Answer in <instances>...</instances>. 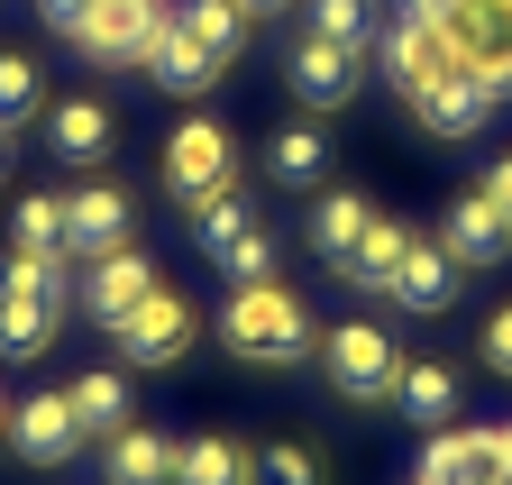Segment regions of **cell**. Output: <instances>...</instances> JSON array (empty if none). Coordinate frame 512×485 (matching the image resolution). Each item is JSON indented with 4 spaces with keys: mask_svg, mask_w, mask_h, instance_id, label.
I'll list each match as a JSON object with an SVG mask.
<instances>
[{
    "mask_svg": "<svg viewBox=\"0 0 512 485\" xmlns=\"http://www.w3.org/2000/svg\"><path fill=\"white\" fill-rule=\"evenodd\" d=\"M220 339H229V357H247V367H293V357H311L320 348V330H311V302L293 293V284H229V302H220Z\"/></svg>",
    "mask_w": 512,
    "mask_h": 485,
    "instance_id": "1",
    "label": "cell"
},
{
    "mask_svg": "<svg viewBox=\"0 0 512 485\" xmlns=\"http://www.w3.org/2000/svg\"><path fill=\"white\" fill-rule=\"evenodd\" d=\"M320 376H330L339 403H394L403 339L384 321H339V330H320Z\"/></svg>",
    "mask_w": 512,
    "mask_h": 485,
    "instance_id": "2",
    "label": "cell"
},
{
    "mask_svg": "<svg viewBox=\"0 0 512 485\" xmlns=\"http://www.w3.org/2000/svg\"><path fill=\"white\" fill-rule=\"evenodd\" d=\"M192 211V238L211 248V266L229 275V284H266L275 275V229L247 211V193L229 184V193H202V202H183Z\"/></svg>",
    "mask_w": 512,
    "mask_h": 485,
    "instance_id": "3",
    "label": "cell"
},
{
    "mask_svg": "<svg viewBox=\"0 0 512 485\" xmlns=\"http://www.w3.org/2000/svg\"><path fill=\"white\" fill-rule=\"evenodd\" d=\"M439 37L458 55V74H476L494 101H512V0H448Z\"/></svg>",
    "mask_w": 512,
    "mask_h": 485,
    "instance_id": "4",
    "label": "cell"
},
{
    "mask_svg": "<svg viewBox=\"0 0 512 485\" xmlns=\"http://www.w3.org/2000/svg\"><path fill=\"white\" fill-rule=\"evenodd\" d=\"M156 174H165V193H174V202L229 193V184H238V138L220 129V119H183V129L165 138V156H156Z\"/></svg>",
    "mask_w": 512,
    "mask_h": 485,
    "instance_id": "5",
    "label": "cell"
},
{
    "mask_svg": "<svg viewBox=\"0 0 512 485\" xmlns=\"http://www.w3.org/2000/svg\"><path fill=\"white\" fill-rule=\"evenodd\" d=\"M165 10H174V0H92L83 28L64 37V46H74L83 65H147V46H156Z\"/></svg>",
    "mask_w": 512,
    "mask_h": 485,
    "instance_id": "6",
    "label": "cell"
},
{
    "mask_svg": "<svg viewBox=\"0 0 512 485\" xmlns=\"http://www.w3.org/2000/svg\"><path fill=\"white\" fill-rule=\"evenodd\" d=\"M110 339H119V367H183V348L202 339V312H192L174 284H156V293H147Z\"/></svg>",
    "mask_w": 512,
    "mask_h": 485,
    "instance_id": "7",
    "label": "cell"
},
{
    "mask_svg": "<svg viewBox=\"0 0 512 485\" xmlns=\"http://www.w3.org/2000/svg\"><path fill=\"white\" fill-rule=\"evenodd\" d=\"M284 83H293L302 110H348L357 83H366V55L330 46V37H302V46H284Z\"/></svg>",
    "mask_w": 512,
    "mask_h": 485,
    "instance_id": "8",
    "label": "cell"
},
{
    "mask_svg": "<svg viewBox=\"0 0 512 485\" xmlns=\"http://www.w3.org/2000/svg\"><path fill=\"white\" fill-rule=\"evenodd\" d=\"M156 284H165V275H156L138 248H110V257H92V266H83V284H74V312H83V321H101V330H119V321H128V312H138V302L156 293Z\"/></svg>",
    "mask_w": 512,
    "mask_h": 485,
    "instance_id": "9",
    "label": "cell"
},
{
    "mask_svg": "<svg viewBox=\"0 0 512 485\" xmlns=\"http://www.w3.org/2000/svg\"><path fill=\"white\" fill-rule=\"evenodd\" d=\"M375 65H384V83H394L403 101H421L439 74H458V55H448V37L421 28V19H384L375 28Z\"/></svg>",
    "mask_w": 512,
    "mask_h": 485,
    "instance_id": "10",
    "label": "cell"
},
{
    "mask_svg": "<svg viewBox=\"0 0 512 485\" xmlns=\"http://www.w3.org/2000/svg\"><path fill=\"white\" fill-rule=\"evenodd\" d=\"M220 74H229V55H220V46H202V37H192V28L165 10V28H156V46H147V83H156V92H174V101H202Z\"/></svg>",
    "mask_w": 512,
    "mask_h": 485,
    "instance_id": "11",
    "label": "cell"
},
{
    "mask_svg": "<svg viewBox=\"0 0 512 485\" xmlns=\"http://www.w3.org/2000/svg\"><path fill=\"white\" fill-rule=\"evenodd\" d=\"M128 220H138V202H128V184H83V193H64V248H74L83 266L92 257H110V248H128Z\"/></svg>",
    "mask_w": 512,
    "mask_h": 485,
    "instance_id": "12",
    "label": "cell"
},
{
    "mask_svg": "<svg viewBox=\"0 0 512 485\" xmlns=\"http://www.w3.org/2000/svg\"><path fill=\"white\" fill-rule=\"evenodd\" d=\"M458 257L439 248V238H412L403 248V266H394V284H384V302H394V312H412V321H439L448 302H458Z\"/></svg>",
    "mask_w": 512,
    "mask_h": 485,
    "instance_id": "13",
    "label": "cell"
},
{
    "mask_svg": "<svg viewBox=\"0 0 512 485\" xmlns=\"http://www.w3.org/2000/svg\"><path fill=\"white\" fill-rule=\"evenodd\" d=\"M10 449L28 458V467H64L83 449V421H74V394H28V403H10Z\"/></svg>",
    "mask_w": 512,
    "mask_h": 485,
    "instance_id": "14",
    "label": "cell"
},
{
    "mask_svg": "<svg viewBox=\"0 0 512 485\" xmlns=\"http://www.w3.org/2000/svg\"><path fill=\"white\" fill-rule=\"evenodd\" d=\"M64 312H74V293H28V284H0V357L10 367H28V357L55 348Z\"/></svg>",
    "mask_w": 512,
    "mask_h": 485,
    "instance_id": "15",
    "label": "cell"
},
{
    "mask_svg": "<svg viewBox=\"0 0 512 485\" xmlns=\"http://www.w3.org/2000/svg\"><path fill=\"white\" fill-rule=\"evenodd\" d=\"M421 485H503V458H494V431H430L421 449Z\"/></svg>",
    "mask_w": 512,
    "mask_h": 485,
    "instance_id": "16",
    "label": "cell"
},
{
    "mask_svg": "<svg viewBox=\"0 0 512 485\" xmlns=\"http://www.w3.org/2000/svg\"><path fill=\"white\" fill-rule=\"evenodd\" d=\"M412 119H421L430 138H448V147H458V138H476L485 119H494V92H485L476 74H439V83L412 101Z\"/></svg>",
    "mask_w": 512,
    "mask_h": 485,
    "instance_id": "17",
    "label": "cell"
},
{
    "mask_svg": "<svg viewBox=\"0 0 512 485\" xmlns=\"http://www.w3.org/2000/svg\"><path fill=\"white\" fill-rule=\"evenodd\" d=\"M46 147H55L64 165H101V156L119 147V119H110V101H92V92L55 101V110H46Z\"/></svg>",
    "mask_w": 512,
    "mask_h": 485,
    "instance_id": "18",
    "label": "cell"
},
{
    "mask_svg": "<svg viewBox=\"0 0 512 485\" xmlns=\"http://www.w3.org/2000/svg\"><path fill=\"white\" fill-rule=\"evenodd\" d=\"M439 248L458 257V266H503V257H512V220H503L485 193H458V202H448V229H439Z\"/></svg>",
    "mask_w": 512,
    "mask_h": 485,
    "instance_id": "19",
    "label": "cell"
},
{
    "mask_svg": "<svg viewBox=\"0 0 512 485\" xmlns=\"http://www.w3.org/2000/svg\"><path fill=\"white\" fill-rule=\"evenodd\" d=\"M458 367H448V357H403V376H394V412L403 421H421V431H448V421H458Z\"/></svg>",
    "mask_w": 512,
    "mask_h": 485,
    "instance_id": "20",
    "label": "cell"
},
{
    "mask_svg": "<svg viewBox=\"0 0 512 485\" xmlns=\"http://www.w3.org/2000/svg\"><path fill=\"white\" fill-rule=\"evenodd\" d=\"M266 184H284V193H320L330 184V138H320L311 119H293V129L266 138Z\"/></svg>",
    "mask_w": 512,
    "mask_h": 485,
    "instance_id": "21",
    "label": "cell"
},
{
    "mask_svg": "<svg viewBox=\"0 0 512 485\" xmlns=\"http://www.w3.org/2000/svg\"><path fill=\"white\" fill-rule=\"evenodd\" d=\"M174 485H256V449L202 431V440H174Z\"/></svg>",
    "mask_w": 512,
    "mask_h": 485,
    "instance_id": "22",
    "label": "cell"
},
{
    "mask_svg": "<svg viewBox=\"0 0 512 485\" xmlns=\"http://www.w3.org/2000/svg\"><path fill=\"white\" fill-rule=\"evenodd\" d=\"M101 467H110V485H174V440H156V431H110L101 440Z\"/></svg>",
    "mask_w": 512,
    "mask_h": 485,
    "instance_id": "23",
    "label": "cell"
},
{
    "mask_svg": "<svg viewBox=\"0 0 512 485\" xmlns=\"http://www.w3.org/2000/svg\"><path fill=\"white\" fill-rule=\"evenodd\" d=\"M375 229V202L366 193H320L311 202V257H330V266H348V248Z\"/></svg>",
    "mask_w": 512,
    "mask_h": 485,
    "instance_id": "24",
    "label": "cell"
},
{
    "mask_svg": "<svg viewBox=\"0 0 512 485\" xmlns=\"http://www.w3.org/2000/svg\"><path fill=\"white\" fill-rule=\"evenodd\" d=\"M403 248H412V229L375 211V229L348 248V266H330V275H339V284H366V293H384V284H394V266H403Z\"/></svg>",
    "mask_w": 512,
    "mask_h": 485,
    "instance_id": "25",
    "label": "cell"
},
{
    "mask_svg": "<svg viewBox=\"0 0 512 485\" xmlns=\"http://www.w3.org/2000/svg\"><path fill=\"white\" fill-rule=\"evenodd\" d=\"M64 394H74L83 440H110V431H128V376H119V367H92V376H74Z\"/></svg>",
    "mask_w": 512,
    "mask_h": 485,
    "instance_id": "26",
    "label": "cell"
},
{
    "mask_svg": "<svg viewBox=\"0 0 512 485\" xmlns=\"http://www.w3.org/2000/svg\"><path fill=\"white\" fill-rule=\"evenodd\" d=\"M19 119H46V74H37V55L0 46V129L19 138Z\"/></svg>",
    "mask_w": 512,
    "mask_h": 485,
    "instance_id": "27",
    "label": "cell"
},
{
    "mask_svg": "<svg viewBox=\"0 0 512 485\" xmlns=\"http://www.w3.org/2000/svg\"><path fill=\"white\" fill-rule=\"evenodd\" d=\"M302 19H311V37H330V46H375V28H384V10L375 0H302Z\"/></svg>",
    "mask_w": 512,
    "mask_h": 485,
    "instance_id": "28",
    "label": "cell"
},
{
    "mask_svg": "<svg viewBox=\"0 0 512 485\" xmlns=\"http://www.w3.org/2000/svg\"><path fill=\"white\" fill-rule=\"evenodd\" d=\"M10 229H19V257H74L64 248V193H28L10 211Z\"/></svg>",
    "mask_w": 512,
    "mask_h": 485,
    "instance_id": "29",
    "label": "cell"
},
{
    "mask_svg": "<svg viewBox=\"0 0 512 485\" xmlns=\"http://www.w3.org/2000/svg\"><path fill=\"white\" fill-rule=\"evenodd\" d=\"M174 19H183L192 37H202V46H220V55H238V46H247V28H256V19L238 10V0H183Z\"/></svg>",
    "mask_w": 512,
    "mask_h": 485,
    "instance_id": "30",
    "label": "cell"
},
{
    "mask_svg": "<svg viewBox=\"0 0 512 485\" xmlns=\"http://www.w3.org/2000/svg\"><path fill=\"white\" fill-rule=\"evenodd\" d=\"M256 485H330V467H320V449H302V440H266L256 449Z\"/></svg>",
    "mask_w": 512,
    "mask_h": 485,
    "instance_id": "31",
    "label": "cell"
},
{
    "mask_svg": "<svg viewBox=\"0 0 512 485\" xmlns=\"http://www.w3.org/2000/svg\"><path fill=\"white\" fill-rule=\"evenodd\" d=\"M485 367H494V376H512V302L485 321Z\"/></svg>",
    "mask_w": 512,
    "mask_h": 485,
    "instance_id": "32",
    "label": "cell"
},
{
    "mask_svg": "<svg viewBox=\"0 0 512 485\" xmlns=\"http://www.w3.org/2000/svg\"><path fill=\"white\" fill-rule=\"evenodd\" d=\"M476 193H485V202H494V211L512 220V147H503V156L485 165V184H476Z\"/></svg>",
    "mask_w": 512,
    "mask_h": 485,
    "instance_id": "33",
    "label": "cell"
},
{
    "mask_svg": "<svg viewBox=\"0 0 512 485\" xmlns=\"http://www.w3.org/2000/svg\"><path fill=\"white\" fill-rule=\"evenodd\" d=\"M83 10H92V0H37V19H46L55 37H74V28H83Z\"/></svg>",
    "mask_w": 512,
    "mask_h": 485,
    "instance_id": "34",
    "label": "cell"
},
{
    "mask_svg": "<svg viewBox=\"0 0 512 485\" xmlns=\"http://www.w3.org/2000/svg\"><path fill=\"white\" fill-rule=\"evenodd\" d=\"M394 19H421V28H439V19H448V0H394Z\"/></svg>",
    "mask_w": 512,
    "mask_h": 485,
    "instance_id": "35",
    "label": "cell"
},
{
    "mask_svg": "<svg viewBox=\"0 0 512 485\" xmlns=\"http://www.w3.org/2000/svg\"><path fill=\"white\" fill-rule=\"evenodd\" d=\"M238 10H247V19H284L293 0H238Z\"/></svg>",
    "mask_w": 512,
    "mask_h": 485,
    "instance_id": "36",
    "label": "cell"
},
{
    "mask_svg": "<svg viewBox=\"0 0 512 485\" xmlns=\"http://www.w3.org/2000/svg\"><path fill=\"white\" fill-rule=\"evenodd\" d=\"M494 458H503V476H512V421H503V431H494Z\"/></svg>",
    "mask_w": 512,
    "mask_h": 485,
    "instance_id": "37",
    "label": "cell"
},
{
    "mask_svg": "<svg viewBox=\"0 0 512 485\" xmlns=\"http://www.w3.org/2000/svg\"><path fill=\"white\" fill-rule=\"evenodd\" d=\"M0 174H10V129H0Z\"/></svg>",
    "mask_w": 512,
    "mask_h": 485,
    "instance_id": "38",
    "label": "cell"
},
{
    "mask_svg": "<svg viewBox=\"0 0 512 485\" xmlns=\"http://www.w3.org/2000/svg\"><path fill=\"white\" fill-rule=\"evenodd\" d=\"M0 440H10V412H0Z\"/></svg>",
    "mask_w": 512,
    "mask_h": 485,
    "instance_id": "39",
    "label": "cell"
},
{
    "mask_svg": "<svg viewBox=\"0 0 512 485\" xmlns=\"http://www.w3.org/2000/svg\"><path fill=\"white\" fill-rule=\"evenodd\" d=\"M412 485H421V476H412Z\"/></svg>",
    "mask_w": 512,
    "mask_h": 485,
    "instance_id": "40",
    "label": "cell"
}]
</instances>
